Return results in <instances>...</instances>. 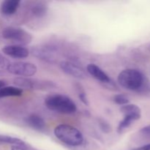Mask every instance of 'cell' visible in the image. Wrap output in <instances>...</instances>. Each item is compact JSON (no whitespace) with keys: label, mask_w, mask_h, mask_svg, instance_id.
Instances as JSON below:
<instances>
[{"label":"cell","mask_w":150,"mask_h":150,"mask_svg":"<svg viewBox=\"0 0 150 150\" xmlns=\"http://www.w3.org/2000/svg\"><path fill=\"white\" fill-rule=\"evenodd\" d=\"M45 104L48 109L64 114H73L77 110L76 103L64 95H53L45 99Z\"/></svg>","instance_id":"cell-1"},{"label":"cell","mask_w":150,"mask_h":150,"mask_svg":"<svg viewBox=\"0 0 150 150\" xmlns=\"http://www.w3.org/2000/svg\"><path fill=\"white\" fill-rule=\"evenodd\" d=\"M54 135L62 143L72 146H80L83 142L82 133L69 125H59L54 129Z\"/></svg>","instance_id":"cell-2"},{"label":"cell","mask_w":150,"mask_h":150,"mask_svg":"<svg viewBox=\"0 0 150 150\" xmlns=\"http://www.w3.org/2000/svg\"><path fill=\"white\" fill-rule=\"evenodd\" d=\"M119 83L125 89L136 91L142 89L144 83V76L139 70L126 69L118 76Z\"/></svg>","instance_id":"cell-3"},{"label":"cell","mask_w":150,"mask_h":150,"mask_svg":"<svg viewBox=\"0 0 150 150\" xmlns=\"http://www.w3.org/2000/svg\"><path fill=\"white\" fill-rule=\"evenodd\" d=\"M2 37L6 40H9L16 42L20 45H27L32 41V35L24 29L13 26H8L3 29Z\"/></svg>","instance_id":"cell-4"},{"label":"cell","mask_w":150,"mask_h":150,"mask_svg":"<svg viewBox=\"0 0 150 150\" xmlns=\"http://www.w3.org/2000/svg\"><path fill=\"white\" fill-rule=\"evenodd\" d=\"M7 70L11 74L20 77L28 78L34 76L38 71L35 64L26 62H16L7 64Z\"/></svg>","instance_id":"cell-5"},{"label":"cell","mask_w":150,"mask_h":150,"mask_svg":"<svg viewBox=\"0 0 150 150\" xmlns=\"http://www.w3.org/2000/svg\"><path fill=\"white\" fill-rule=\"evenodd\" d=\"M62 70L66 74L79 79H85L86 73L85 70L80 66L68 61H63L60 63Z\"/></svg>","instance_id":"cell-6"},{"label":"cell","mask_w":150,"mask_h":150,"mask_svg":"<svg viewBox=\"0 0 150 150\" xmlns=\"http://www.w3.org/2000/svg\"><path fill=\"white\" fill-rule=\"evenodd\" d=\"M1 51L5 55L16 59L26 58L29 54V50L20 45H6L3 47Z\"/></svg>","instance_id":"cell-7"},{"label":"cell","mask_w":150,"mask_h":150,"mask_svg":"<svg viewBox=\"0 0 150 150\" xmlns=\"http://www.w3.org/2000/svg\"><path fill=\"white\" fill-rule=\"evenodd\" d=\"M32 53L35 57L39 59L53 62L55 60V53L52 48L48 47H37L32 50Z\"/></svg>","instance_id":"cell-8"},{"label":"cell","mask_w":150,"mask_h":150,"mask_svg":"<svg viewBox=\"0 0 150 150\" xmlns=\"http://www.w3.org/2000/svg\"><path fill=\"white\" fill-rule=\"evenodd\" d=\"M87 72L93 76L95 79L97 80L103 82V83H110L111 82V79L108 77V75L102 70L100 67L95 64H88L87 67H86Z\"/></svg>","instance_id":"cell-9"},{"label":"cell","mask_w":150,"mask_h":150,"mask_svg":"<svg viewBox=\"0 0 150 150\" xmlns=\"http://www.w3.org/2000/svg\"><path fill=\"white\" fill-rule=\"evenodd\" d=\"M121 112L124 114V117H131L136 121L139 120L142 117V111L138 105L134 104H127L122 105L120 108Z\"/></svg>","instance_id":"cell-10"},{"label":"cell","mask_w":150,"mask_h":150,"mask_svg":"<svg viewBox=\"0 0 150 150\" xmlns=\"http://www.w3.org/2000/svg\"><path fill=\"white\" fill-rule=\"evenodd\" d=\"M20 3L18 0H5L1 4V12L7 16L14 14L18 9Z\"/></svg>","instance_id":"cell-11"},{"label":"cell","mask_w":150,"mask_h":150,"mask_svg":"<svg viewBox=\"0 0 150 150\" xmlns=\"http://www.w3.org/2000/svg\"><path fill=\"white\" fill-rule=\"evenodd\" d=\"M26 123L32 128L37 130H43L45 127V122L43 119L37 114H32L26 118Z\"/></svg>","instance_id":"cell-12"},{"label":"cell","mask_w":150,"mask_h":150,"mask_svg":"<svg viewBox=\"0 0 150 150\" xmlns=\"http://www.w3.org/2000/svg\"><path fill=\"white\" fill-rule=\"evenodd\" d=\"M21 89L16 86H4L0 89V99L7 97H18L22 95Z\"/></svg>","instance_id":"cell-13"},{"label":"cell","mask_w":150,"mask_h":150,"mask_svg":"<svg viewBox=\"0 0 150 150\" xmlns=\"http://www.w3.org/2000/svg\"><path fill=\"white\" fill-rule=\"evenodd\" d=\"M0 143L9 144L13 145V146H25L24 142L21 139L11 137V136H4V135H0Z\"/></svg>","instance_id":"cell-14"},{"label":"cell","mask_w":150,"mask_h":150,"mask_svg":"<svg viewBox=\"0 0 150 150\" xmlns=\"http://www.w3.org/2000/svg\"><path fill=\"white\" fill-rule=\"evenodd\" d=\"M135 120L133 119H132L131 117H124V119L120 122L118 125V127H117V131H118V133H120L124 131L126 128L130 127L132 123Z\"/></svg>","instance_id":"cell-15"},{"label":"cell","mask_w":150,"mask_h":150,"mask_svg":"<svg viewBox=\"0 0 150 150\" xmlns=\"http://www.w3.org/2000/svg\"><path fill=\"white\" fill-rule=\"evenodd\" d=\"M46 7H45V5L41 4H36L35 6H34L32 9V12L35 16H38V17H41V16H43L46 13Z\"/></svg>","instance_id":"cell-16"},{"label":"cell","mask_w":150,"mask_h":150,"mask_svg":"<svg viewBox=\"0 0 150 150\" xmlns=\"http://www.w3.org/2000/svg\"><path fill=\"white\" fill-rule=\"evenodd\" d=\"M114 101L118 105H125L129 103V99L126 95H122V94H120V95H117L114 97Z\"/></svg>","instance_id":"cell-17"},{"label":"cell","mask_w":150,"mask_h":150,"mask_svg":"<svg viewBox=\"0 0 150 150\" xmlns=\"http://www.w3.org/2000/svg\"><path fill=\"white\" fill-rule=\"evenodd\" d=\"M100 128L102 129L103 131L105 132V133H108L111 130V127L107 123L105 120H100Z\"/></svg>","instance_id":"cell-18"},{"label":"cell","mask_w":150,"mask_h":150,"mask_svg":"<svg viewBox=\"0 0 150 150\" xmlns=\"http://www.w3.org/2000/svg\"><path fill=\"white\" fill-rule=\"evenodd\" d=\"M140 133L141 135H142V136H144V137L150 139V125L141 129Z\"/></svg>","instance_id":"cell-19"},{"label":"cell","mask_w":150,"mask_h":150,"mask_svg":"<svg viewBox=\"0 0 150 150\" xmlns=\"http://www.w3.org/2000/svg\"><path fill=\"white\" fill-rule=\"evenodd\" d=\"M79 99H80V100L83 103H84L85 105H89V101H88L87 98H86V95L84 92H81L80 93H79Z\"/></svg>","instance_id":"cell-20"},{"label":"cell","mask_w":150,"mask_h":150,"mask_svg":"<svg viewBox=\"0 0 150 150\" xmlns=\"http://www.w3.org/2000/svg\"><path fill=\"white\" fill-rule=\"evenodd\" d=\"M131 150H150V144H145L144 146L135 148V149H133Z\"/></svg>","instance_id":"cell-21"},{"label":"cell","mask_w":150,"mask_h":150,"mask_svg":"<svg viewBox=\"0 0 150 150\" xmlns=\"http://www.w3.org/2000/svg\"><path fill=\"white\" fill-rule=\"evenodd\" d=\"M11 150H27L24 146H13L11 147Z\"/></svg>","instance_id":"cell-22"},{"label":"cell","mask_w":150,"mask_h":150,"mask_svg":"<svg viewBox=\"0 0 150 150\" xmlns=\"http://www.w3.org/2000/svg\"><path fill=\"white\" fill-rule=\"evenodd\" d=\"M5 85H6V82L4 81L1 80V79H0V89L4 87V86H5Z\"/></svg>","instance_id":"cell-23"}]
</instances>
